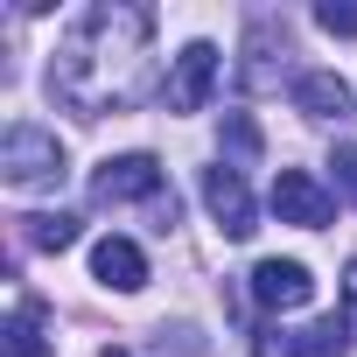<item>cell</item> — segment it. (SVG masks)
Masks as SVG:
<instances>
[{"mask_svg":"<svg viewBox=\"0 0 357 357\" xmlns=\"http://www.w3.org/2000/svg\"><path fill=\"white\" fill-rule=\"evenodd\" d=\"M154 84V15L133 0H91V8L56 36L50 56V98L77 119L133 112Z\"/></svg>","mask_w":357,"mask_h":357,"instance_id":"6da1fadb","label":"cell"},{"mask_svg":"<svg viewBox=\"0 0 357 357\" xmlns=\"http://www.w3.org/2000/svg\"><path fill=\"white\" fill-rule=\"evenodd\" d=\"M91 204L119 211V204H147L154 211V231H175V218H183V204H175L168 175L154 154H112L98 175H91Z\"/></svg>","mask_w":357,"mask_h":357,"instance_id":"7a4b0ae2","label":"cell"},{"mask_svg":"<svg viewBox=\"0 0 357 357\" xmlns=\"http://www.w3.org/2000/svg\"><path fill=\"white\" fill-rule=\"evenodd\" d=\"M0 168H8L15 190H56L63 175H70L63 168V140L50 126H29V119L8 126V140H0Z\"/></svg>","mask_w":357,"mask_h":357,"instance_id":"3957f363","label":"cell"},{"mask_svg":"<svg viewBox=\"0 0 357 357\" xmlns=\"http://www.w3.org/2000/svg\"><path fill=\"white\" fill-rule=\"evenodd\" d=\"M273 211H280V225H301V231H322L329 218H336V197L315 183L308 168H280L273 175Z\"/></svg>","mask_w":357,"mask_h":357,"instance_id":"277c9868","label":"cell"},{"mask_svg":"<svg viewBox=\"0 0 357 357\" xmlns=\"http://www.w3.org/2000/svg\"><path fill=\"white\" fill-rule=\"evenodd\" d=\"M343 343H350V322L329 315V322H308V329H259L252 357H343Z\"/></svg>","mask_w":357,"mask_h":357,"instance_id":"5b68a950","label":"cell"},{"mask_svg":"<svg viewBox=\"0 0 357 357\" xmlns=\"http://www.w3.org/2000/svg\"><path fill=\"white\" fill-rule=\"evenodd\" d=\"M204 204H211V218H218L225 238H252V231H259V225H252V190H245V175H238L231 161L204 168Z\"/></svg>","mask_w":357,"mask_h":357,"instance_id":"8992f818","label":"cell"},{"mask_svg":"<svg viewBox=\"0 0 357 357\" xmlns=\"http://www.w3.org/2000/svg\"><path fill=\"white\" fill-rule=\"evenodd\" d=\"M287 56H294V50H287V29H280V22H252V29H245L238 84H245V91H273V84L287 77Z\"/></svg>","mask_w":357,"mask_h":357,"instance_id":"52a82bcc","label":"cell"},{"mask_svg":"<svg viewBox=\"0 0 357 357\" xmlns=\"http://www.w3.org/2000/svg\"><path fill=\"white\" fill-rule=\"evenodd\" d=\"M211 84H218V50H211V43H190L183 56H175V70H168L161 98H168V112H204Z\"/></svg>","mask_w":357,"mask_h":357,"instance_id":"ba28073f","label":"cell"},{"mask_svg":"<svg viewBox=\"0 0 357 357\" xmlns=\"http://www.w3.org/2000/svg\"><path fill=\"white\" fill-rule=\"evenodd\" d=\"M252 301L273 308V315H287V308H308L315 301V280H308L301 259H259L252 266Z\"/></svg>","mask_w":357,"mask_h":357,"instance_id":"9c48e42d","label":"cell"},{"mask_svg":"<svg viewBox=\"0 0 357 357\" xmlns=\"http://www.w3.org/2000/svg\"><path fill=\"white\" fill-rule=\"evenodd\" d=\"M0 357H56V336H50V315H43L36 294L15 301L8 329H0Z\"/></svg>","mask_w":357,"mask_h":357,"instance_id":"30bf717a","label":"cell"},{"mask_svg":"<svg viewBox=\"0 0 357 357\" xmlns=\"http://www.w3.org/2000/svg\"><path fill=\"white\" fill-rule=\"evenodd\" d=\"M91 273H98L105 287H119V294H140V287H147V252H140L133 238L112 231V238L91 245Z\"/></svg>","mask_w":357,"mask_h":357,"instance_id":"8fae6325","label":"cell"},{"mask_svg":"<svg viewBox=\"0 0 357 357\" xmlns=\"http://www.w3.org/2000/svg\"><path fill=\"white\" fill-rule=\"evenodd\" d=\"M294 105L308 112V119H350V84L336 77V70H301L294 77Z\"/></svg>","mask_w":357,"mask_h":357,"instance_id":"7c38bea8","label":"cell"},{"mask_svg":"<svg viewBox=\"0 0 357 357\" xmlns=\"http://www.w3.org/2000/svg\"><path fill=\"white\" fill-rule=\"evenodd\" d=\"M22 225V245H36V252H70L77 245V218L70 211H43V218H15Z\"/></svg>","mask_w":357,"mask_h":357,"instance_id":"4fadbf2b","label":"cell"},{"mask_svg":"<svg viewBox=\"0 0 357 357\" xmlns=\"http://www.w3.org/2000/svg\"><path fill=\"white\" fill-rule=\"evenodd\" d=\"M225 154H231V168H252L259 161V126L245 112H225Z\"/></svg>","mask_w":357,"mask_h":357,"instance_id":"5bb4252c","label":"cell"},{"mask_svg":"<svg viewBox=\"0 0 357 357\" xmlns=\"http://www.w3.org/2000/svg\"><path fill=\"white\" fill-rule=\"evenodd\" d=\"M154 357H204V336H197L190 322H175V329L161 322V329H154Z\"/></svg>","mask_w":357,"mask_h":357,"instance_id":"9a60e30c","label":"cell"},{"mask_svg":"<svg viewBox=\"0 0 357 357\" xmlns=\"http://www.w3.org/2000/svg\"><path fill=\"white\" fill-rule=\"evenodd\" d=\"M315 29H329V36H357V0H343V8H336V0H322V8H315Z\"/></svg>","mask_w":357,"mask_h":357,"instance_id":"2e32d148","label":"cell"},{"mask_svg":"<svg viewBox=\"0 0 357 357\" xmlns=\"http://www.w3.org/2000/svg\"><path fill=\"white\" fill-rule=\"evenodd\" d=\"M329 168H336V190L357 204V147H336V161H329Z\"/></svg>","mask_w":357,"mask_h":357,"instance_id":"e0dca14e","label":"cell"},{"mask_svg":"<svg viewBox=\"0 0 357 357\" xmlns=\"http://www.w3.org/2000/svg\"><path fill=\"white\" fill-rule=\"evenodd\" d=\"M343 322H350V329H357V259H350V266H343Z\"/></svg>","mask_w":357,"mask_h":357,"instance_id":"ac0fdd59","label":"cell"},{"mask_svg":"<svg viewBox=\"0 0 357 357\" xmlns=\"http://www.w3.org/2000/svg\"><path fill=\"white\" fill-rule=\"evenodd\" d=\"M98 357H126V350H98Z\"/></svg>","mask_w":357,"mask_h":357,"instance_id":"d6986e66","label":"cell"}]
</instances>
